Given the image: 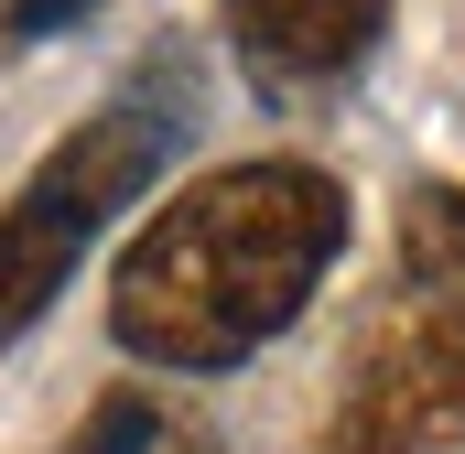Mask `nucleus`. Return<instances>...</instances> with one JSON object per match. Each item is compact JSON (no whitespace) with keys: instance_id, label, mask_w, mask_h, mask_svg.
Wrapping results in <instances>:
<instances>
[{"instance_id":"nucleus-1","label":"nucleus","mask_w":465,"mask_h":454,"mask_svg":"<svg viewBox=\"0 0 465 454\" xmlns=\"http://www.w3.org/2000/svg\"><path fill=\"white\" fill-rule=\"evenodd\" d=\"M347 249V184L314 163H228L184 184L163 217L119 249L109 281V336L141 368L206 379L282 336L314 281Z\"/></svg>"},{"instance_id":"nucleus-2","label":"nucleus","mask_w":465,"mask_h":454,"mask_svg":"<svg viewBox=\"0 0 465 454\" xmlns=\"http://www.w3.org/2000/svg\"><path fill=\"white\" fill-rule=\"evenodd\" d=\"M163 152H173V119L141 109V98H119V109L76 119L54 152H44V173L0 206V346L33 336L44 314H54V292H65V271L87 260V238L163 173Z\"/></svg>"},{"instance_id":"nucleus-3","label":"nucleus","mask_w":465,"mask_h":454,"mask_svg":"<svg viewBox=\"0 0 465 454\" xmlns=\"http://www.w3.org/2000/svg\"><path fill=\"white\" fill-rule=\"evenodd\" d=\"M422 444H465V336L444 314H411L357 357L347 433H336V454H422Z\"/></svg>"},{"instance_id":"nucleus-4","label":"nucleus","mask_w":465,"mask_h":454,"mask_svg":"<svg viewBox=\"0 0 465 454\" xmlns=\"http://www.w3.org/2000/svg\"><path fill=\"white\" fill-rule=\"evenodd\" d=\"M390 33V0H238L228 44L260 98H325L336 76H357Z\"/></svg>"},{"instance_id":"nucleus-5","label":"nucleus","mask_w":465,"mask_h":454,"mask_svg":"<svg viewBox=\"0 0 465 454\" xmlns=\"http://www.w3.org/2000/svg\"><path fill=\"white\" fill-rule=\"evenodd\" d=\"M65 454H228V444L173 390H109V400H87V422H76Z\"/></svg>"},{"instance_id":"nucleus-6","label":"nucleus","mask_w":465,"mask_h":454,"mask_svg":"<svg viewBox=\"0 0 465 454\" xmlns=\"http://www.w3.org/2000/svg\"><path fill=\"white\" fill-rule=\"evenodd\" d=\"M401 260H411L422 314H444V325L465 336V195H455V184H422V195H411V217H401Z\"/></svg>"},{"instance_id":"nucleus-7","label":"nucleus","mask_w":465,"mask_h":454,"mask_svg":"<svg viewBox=\"0 0 465 454\" xmlns=\"http://www.w3.org/2000/svg\"><path fill=\"white\" fill-rule=\"evenodd\" d=\"M87 11H98V0H0V22H11L22 44H44V33H76Z\"/></svg>"}]
</instances>
